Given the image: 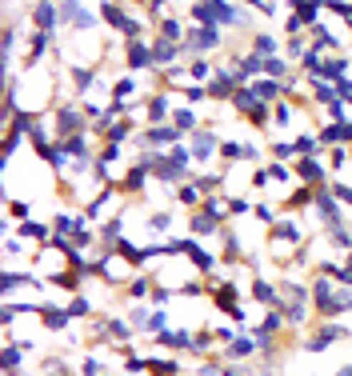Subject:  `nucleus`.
Returning <instances> with one entry per match:
<instances>
[{
    "label": "nucleus",
    "mask_w": 352,
    "mask_h": 376,
    "mask_svg": "<svg viewBox=\"0 0 352 376\" xmlns=\"http://www.w3.org/2000/svg\"><path fill=\"white\" fill-rule=\"evenodd\" d=\"M336 96H341L344 104H352V76H344V81H336Z\"/></svg>",
    "instance_id": "46"
},
{
    "label": "nucleus",
    "mask_w": 352,
    "mask_h": 376,
    "mask_svg": "<svg viewBox=\"0 0 352 376\" xmlns=\"http://www.w3.org/2000/svg\"><path fill=\"white\" fill-rule=\"evenodd\" d=\"M252 204L244 200V196H236V200H228V220H236V216H248Z\"/></svg>",
    "instance_id": "45"
},
{
    "label": "nucleus",
    "mask_w": 352,
    "mask_h": 376,
    "mask_svg": "<svg viewBox=\"0 0 352 376\" xmlns=\"http://www.w3.org/2000/svg\"><path fill=\"white\" fill-rule=\"evenodd\" d=\"M212 332H216V340H221V345H228V340H236V332H232L228 325H212Z\"/></svg>",
    "instance_id": "47"
},
{
    "label": "nucleus",
    "mask_w": 352,
    "mask_h": 376,
    "mask_svg": "<svg viewBox=\"0 0 352 376\" xmlns=\"http://www.w3.org/2000/svg\"><path fill=\"white\" fill-rule=\"evenodd\" d=\"M348 336H352V328L341 325V320H316V325H308V332H304L301 352H328L332 345H341Z\"/></svg>",
    "instance_id": "4"
},
{
    "label": "nucleus",
    "mask_w": 352,
    "mask_h": 376,
    "mask_svg": "<svg viewBox=\"0 0 352 376\" xmlns=\"http://www.w3.org/2000/svg\"><path fill=\"white\" fill-rule=\"evenodd\" d=\"M336 376H352V360H348V365H341V368H336Z\"/></svg>",
    "instance_id": "48"
},
{
    "label": "nucleus",
    "mask_w": 352,
    "mask_h": 376,
    "mask_svg": "<svg viewBox=\"0 0 352 376\" xmlns=\"http://www.w3.org/2000/svg\"><path fill=\"white\" fill-rule=\"evenodd\" d=\"M236 88H241V81H236V72H232L228 64H221V68H216V76L208 81V101H212V104H232Z\"/></svg>",
    "instance_id": "12"
},
{
    "label": "nucleus",
    "mask_w": 352,
    "mask_h": 376,
    "mask_svg": "<svg viewBox=\"0 0 352 376\" xmlns=\"http://www.w3.org/2000/svg\"><path fill=\"white\" fill-rule=\"evenodd\" d=\"M172 124H176V133H181L184 141H188V136L196 133V128H204V124H201V116H196V108H192V104H181V108L172 112Z\"/></svg>",
    "instance_id": "22"
},
{
    "label": "nucleus",
    "mask_w": 352,
    "mask_h": 376,
    "mask_svg": "<svg viewBox=\"0 0 352 376\" xmlns=\"http://www.w3.org/2000/svg\"><path fill=\"white\" fill-rule=\"evenodd\" d=\"M188 84H192L188 61H181V64H172V68L161 72V88H169V92H181V88H188Z\"/></svg>",
    "instance_id": "20"
},
{
    "label": "nucleus",
    "mask_w": 352,
    "mask_h": 376,
    "mask_svg": "<svg viewBox=\"0 0 352 376\" xmlns=\"http://www.w3.org/2000/svg\"><path fill=\"white\" fill-rule=\"evenodd\" d=\"M221 228H224V220L221 216H212V213H204V208H192V216H188V233L192 236H221Z\"/></svg>",
    "instance_id": "15"
},
{
    "label": "nucleus",
    "mask_w": 352,
    "mask_h": 376,
    "mask_svg": "<svg viewBox=\"0 0 352 376\" xmlns=\"http://www.w3.org/2000/svg\"><path fill=\"white\" fill-rule=\"evenodd\" d=\"M152 288H156V280H152V276L132 273V280L124 285V300H149V296H152Z\"/></svg>",
    "instance_id": "26"
},
{
    "label": "nucleus",
    "mask_w": 352,
    "mask_h": 376,
    "mask_svg": "<svg viewBox=\"0 0 352 376\" xmlns=\"http://www.w3.org/2000/svg\"><path fill=\"white\" fill-rule=\"evenodd\" d=\"M12 233L21 236V240H32V244H49L52 240V224H44V220H21Z\"/></svg>",
    "instance_id": "19"
},
{
    "label": "nucleus",
    "mask_w": 352,
    "mask_h": 376,
    "mask_svg": "<svg viewBox=\"0 0 352 376\" xmlns=\"http://www.w3.org/2000/svg\"><path fill=\"white\" fill-rule=\"evenodd\" d=\"M252 213H256V220L264 224V228H272V224L281 220V216H276V208H272L268 200H261V204H252Z\"/></svg>",
    "instance_id": "41"
},
{
    "label": "nucleus",
    "mask_w": 352,
    "mask_h": 376,
    "mask_svg": "<svg viewBox=\"0 0 352 376\" xmlns=\"http://www.w3.org/2000/svg\"><path fill=\"white\" fill-rule=\"evenodd\" d=\"M216 356H221V360H236V365H244V360H256V356H261L256 332H252V328H241V332H236V340H228V345H224Z\"/></svg>",
    "instance_id": "9"
},
{
    "label": "nucleus",
    "mask_w": 352,
    "mask_h": 376,
    "mask_svg": "<svg viewBox=\"0 0 352 376\" xmlns=\"http://www.w3.org/2000/svg\"><path fill=\"white\" fill-rule=\"evenodd\" d=\"M256 96H261L264 104H276V101H284V81H272V76H256V81L248 84Z\"/></svg>",
    "instance_id": "21"
},
{
    "label": "nucleus",
    "mask_w": 352,
    "mask_h": 376,
    "mask_svg": "<svg viewBox=\"0 0 352 376\" xmlns=\"http://www.w3.org/2000/svg\"><path fill=\"white\" fill-rule=\"evenodd\" d=\"M176 104H172V92L169 88H152L144 96V124H169Z\"/></svg>",
    "instance_id": "10"
},
{
    "label": "nucleus",
    "mask_w": 352,
    "mask_h": 376,
    "mask_svg": "<svg viewBox=\"0 0 352 376\" xmlns=\"http://www.w3.org/2000/svg\"><path fill=\"white\" fill-rule=\"evenodd\" d=\"M328 188H332V196H336V200H341L344 208H352V184H348V181L332 176V184H328Z\"/></svg>",
    "instance_id": "40"
},
{
    "label": "nucleus",
    "mask_w": 352,
    "mask_h": 376,
    "mask_svg": "<svg viewBox=\"0 0 352 376\" xmlns=\"http://www.w3.org/2000/svg\"><path fill=\"white\" fill-rule=\"evenodd\" d=\"M312 376H316V372H312Z\"/></svg>",
    "instance_id": "49"
},
{
    "label": "nucleus",
    "mask_w": 352,
    "mask_h": 376,
    "mask_svg": "<svg viewBox=\"0 0 352 376\" xmlns=\"http://www.w3.org/2000/svg\"><path fill=\"white\" fill-rule=\"evenodd\" d=\"M204 213H212V216H221V220H228V200H224V193H212V196H204V204H201Z\"/></svg>",
    "instance_id": "38"
},
{
    "label": "nucleus",
    "mask_w": 352,
    "mask_h": 376,
    "mask_svg": "<svg viewBox=\"0 0 352 376\" xmlns=\"http://www.w3.org/2000/svg\"><path fill=\"white\" fill-rule=\"evenodd\" d=\"M104 368H109V365H104V356H101V352H84V356H81V365H76V376H109Z\"/></svg>",
    "instance_id": "33"
},
{
    "label": "nucleus",
    "mask_w": 352,
    "mask_h": 376,
    "mask_svg": "<svg viewBox=\"0 0 352 376\" xmlns=\"http://www.w3.org/2000/svg\"><path fill=\"white\" fill-rule=\"evenodd\" d=\"M64 308L72 313V320H92V296H84V293H76Z\"/></svg>",
    "instance_id": "36"
},
{
    "label": "nucleus",
    "mask_w": 352,
    "mask_h": 376,
    "mask_svg": "<svg viewBox=\"0 0 352 376\" xmlns=\"http://www.w3.org/2000/svg\"><path fill=\"white\" fill-rule=\"evenodd\" d=\"M301 244H308V236H304V228L296 224V216H281V220L268 228V256L281 260V265H288V256L296 253Z\"/></svg>",
    "instance_id": "1"
},
{
    "label": "nucleus",
    "mask_w": 352,
    "mask_h": 376,
    "mask_svg": "<svg viewBox=\"0 0 352 376\" xmlns=\"http://www.w3.org/2000/svg\"><path fill=\"white\" fill-rule=\"evenodd\" d=\"M332 280H341V285H352V253H344V260L336 265V273H332Z\"/></svg>",
    "instance_id": "43"
},
{
    "label": "nucleus",
    "mask_w": 352,
    "mask_h": 376,
    "mask_svg": "<svg viewBox=\"0 0 352 376\" xmlns=\"http://www.w3.org/2000/svg\"><path fill=\"white\" fill-rule=\"evenodd\" d=\"M144 12H149L152 21H164V12H169V0H144Z\"/></svg>",
    "instance_id": "44"
},
{
    "label": "nucleus",
    "mask_w": 352,
    "mask_h": 376,
    "mask_svg": "<svg viewBox=\"0 0 352 376\" xmlns=\"http://www.w3.org/2000/svg\"><path fill=\"white\" fill-rule=\"evenodd\" d=\"M308 213L321 220V228H336V224H344V204L332 196L328 184H324V188H316V200H312Z\"/></svg>",
    "instance_id": "6"
},
{
    "label": "nucleus",
    "mask_w": 352,
    "mask_h": 376,
    "mask_svg": "<svg viewBox=\"0 0 352 376\" xmlns=\"http://www.w3.org/2000/svg\"><path fill=\"white\" fill-rule=\"evenodd\" d=\"M156 348H169V352H192V332L188 328H164L156 336Z\"/></svg>",
    "instance_id": "17"
},
{
    "label": "nucleus",
    "mask_w": 352,
    "mask_h": 376,
    "mask_svg": "<svg viewBox=\"0 0 352 376\" xmlns=\"http://www.w3.org/2000/svg\"><path fill=\"white\" fill-rule=\"evenodd\" d=\"M296 121V104L292 101H276L272 104V128H292Z\"/></svg>",
    "instance_id": "31"
},
{
    "label": "nucleus",
    "mask_w": 352,
    "mask_h": 376,
    "mask_svg": "<svg viewBox=\"0 0 352 376\" xmlns=\"http://www.w3.org/2000/svg\"><path fill=\"white\" fill-rule=\"evenodd\" d=\"M149 376H184V365L181 360H169V356H152Z\"/></svg>",
    "instance_id": "30"
},
{
    "label": "nucleus",
    "mask_w": 352,
    "mask_h": 376,
    "mask_svg": "<svg viewBox=\"0 0 352 376\" xmlns=\"http://www.w3.org/2000/svg\"><path fill=\"white\" fill-rule=\"evenodd\" d=\"M176 244V256H184L192 268L201 276H216L224 268V260H221V253H212V248H204L201 244V236H184V240H172Z\"/></svg>",
    "instance_id": "3"
},
{
    "label": "nucleus",
    "mask_w": 352,
    "mask_h": 376,
    "mask_svg": "<svg viewBox=\"0 0 352 376\" xmlns=\"http://www.w3.org/2000/svg\"><path fill=\"white\" fill-rule=\"evenodd\" d=\"M308 49H312V36H288V41H284V56L296 61V64L304 61V52H308Z\"/></svg>",
    "instance_id": "35"
},
{
    "label": "nucleus",
    "mask_w": 352,
    "mask_h": 376,
    "mask_svg": "<svg viewBox=\"0 0 352 376\" xmlns=\"http://www.w3.org/2000/svg\"><path fill=\"white\" fill-rule=\"evenodd\" d=\"M221 164H244V144L241 141H221Z\"/></svg>",
    "instance_id": "37"
},
{
    "label": "nucleus",
    "mask_w": 352,
    "mask_h": 376,
    "mask_svg": "<svg viewBox=\"0 0 352 376\" xmlns=\"http://www.w3.org/2000/svg\"><path fill=\"white\" fill-rule=\"evenodd\" d=\"M172 200L181 204V208H201L204 193H201V184H196V176H192L188 184H176V188H172Z\"/></svg>",
    "instance_id": "24"
},
{
    "label": "nucleus",
    "mask_w": 352,
    "mask_h": 376,
    "mask_svg": "<svg viewBox=\"0 0 352 376\" xmlns=\"http://www.w3.org/2000/svg\"><path fill=\"white\" fill-rule=\"evenodd\" d=\"M264 76H272V81H288V76H296V64L288 61V56H268L264 61Z\"/></svg>",
    "instance_id": "27"
},
{
    "label": "nucleus",
    "mask_w": 352,
    "mask_h": 376,
    "mask_svg": "<svg viewBox=\"0 0 352 376\" xmlns=\"http://www.w3.org/2000/svg\"><path fill=\"white\" fill-rule=\"evenodd\" d=\"M268 156H276V161H284V164H296L301 148H296V141H272L268 144Z\"/></svg>",
    "instance_id": "34"
},
{
    "label": "nucleus",
    "mask_w": 352,
    "mask_h": 376,
    "mask_svg": "<svg viewBox=\"0 0 352 376\" xmlns=\"http://www.w3.org/2000/svg\"><path fill=\"white\" fill-rule=\"evenodd\" d=\"M181 56H184V44H172V41H164V36H152V64H156V72L181 64Z\"/></svg>",
    "instance_id": "14"
},
{
    "label": "nucleus",
    "mask_w": 352,
    "mask_h": 376,
    "mask_svg": "<svg viewBox=\"0 0 352 376\" xmlns=\"http://www.w3.org/2000/svg\"><path fill=\"white\" fill-rule=\"evenodd\" d=\"M121 56H124V72H156V64H152V36L124 41Z\"/></svg>",
    "instance_id": "8"
},
{
    "label": "nucleus",
    "mask_w": 352,
    "mask_h": 376,
    "mask_svg": "<svg viewBox=\"0 0 352 376\" xmlns=\"http://www.w3.org/2000/svg\"><path fill=\"white\" fill-rule=\"evenodd\" d=\"M228 44L224 29H212V24H196L184 36V56H208V52H221Z\"/></svg>",
    "instance_id": "5"
},
{
    "label": "nucleus",
    "mask_w": 352,
    "mask_h": 376,
    "mask_svg": "<svg viewBox=\"0 0 352 376\" xmlns=\"http://www.w3.org/2000/svg\"><path fill=\"white\" fill-rule=\"evenodd\" d=\"M181 96H184V104H192V108H196V104L208 101V84H196V81H192L188 88H181Z\"/></svg>",
    "instance_id": "39"
},
{
    "label": "nucleus",
    "mask_w": 352,
    "mask_h": 376,
    "mask_svg": "<svg viewBox=\"0 0 352 376\" xmlns=\"http://www.w3.org/2000/svg\"><path fill=\"white\" fill-rule=\"evenodd\" d=\"M52 128H56V141H69V136L92 133V121L81 101H56L52 104Z\"/></svg>",
    "instance_id": "2"
},
{
    "label": "nucleus",
    "mask_w": 352,
    "mask_h": 376,
    "mask_svg": "<svg viewBox=\"0 0 352 376\" xmlns=\"http://www.w3.org/2000/svg\"><path fill=\"white\" fill-rule=\"evenodd\" d=\"M216 68H221V64H212L208 56H192V61H188V76L196 84H208L212 76H216Z\"/></svg>",
    "instance_id": "29"
},
{
    "label": "nucleus",
    "mask_w": 352,
    "mask_h": 376,
    "mask_svg": "<svg viewBox=\"0 0 352 376\" xmlns=\"http://www.w3.org/2000/svg\"><path fill=\"white\" fill-rule=\"evenodd\" d=\"M188 148H192V164H212L221 156V128H196L188 136Z\"/></svg>",
    "instance_id": "7"
},
{
    "label": "nucleus",
    "mask_w": 352,
    "mask_h": 376,
    "mask_svg": "<svg viewBox=\"0 0 352 376\" xmlns=\"http://www.w3.org/2000/svg\"><path fill=\"white\" fill-rule=\"evenodd\" d=\"M248 296L256 300V305H268V308H276L281 305V285H272L268 276H256L248 285Z\"/></svg>",
    "instance_id": "16"
},
{
    "label": "nucleus",
    "mask_w": 352,
    "mask_h": 376,
    "mask_svg": "<svg viewBox=\"0 0 352 376\" xmlns=\"http://www.w3.org/2000/svg\"><path fill=\"white\" fill-rule=\"evenodd\" d=\"M248 49H252V52H261V56H281V52H284V44L276 41V32L256 29V32L248 36Z\"/></svg>",
    "instance_id": "18"
},
{
    "label": "nucleus",
    "mask_w": 352,
    "mask_h": 376,
    "mask_svg": "<svg viewBox=\"0 0 352 376\" xmlns=\"http://www.w3.org/2000/svg\"><path fill=\"white\" fill-rule=\"evenodd\" d=\"M144 228H149V236H169V233H172V213H169V208H161V213H149Z\"/></svg>",
    "instance_id": "32"
},
{
    "label": "nucleus",
    "mask_w": 352,
    "mask_h": 376,
    "mask_svg": "<svg viewBox=\"0 0 352 376\" xmlns=\"http://www.w3.org/2000/svg\"><path fill=\"white\" fill-rule=\"evenodd\" d=\"M41 325L49 328V332H64V328L72 325V313L64 305H44V313H41Z\"/></svg>",
    "instance_id": "23"
},
{
    "label": "nucleus",
    "mask_w": 352,
    "mask_h": 376,
    "mask_svg": "<svg viewBox=\"0 0 352 376\" xmlns=\"http://www.w3.org/2000/svg\"><path fill=\"white\" fill-rule=\"evenodd\" d=\"M24 356H29V348H24V345H16L12 336H4V376H16V372H21Z\"/></svg>",
    "instance_id": "25"
},
{
    "label": "nucleus",
    "mask_w": 352,
    "mask_h": 376,
    "mask_svg": "<svg viewBox=\"0 0 352 376\" xmlns=\"http://www.w3.org/2000/svg\"><path fill=\"white\" fill-rule=\"evenodd\" d=\"M304 29H308V24H304L301 12H288V16H284V36H301Z\"/></svg>",
    "instance_id": "42"
},
{
    "label": "nucleus",
    "mask_w": 352,
    "mask_h": 376,
    "mask_svg": "<svg viewBox=\"0 0 352 376\" xmlns=\"http://www.w3.org/2000/svg\"><path fill=\"white\" fill-rule=\"evenodd\" d=\"M156 36H164V41H172V44H184L188 29L181 24V16H164V21H156Z\"/></svg>",
    "instance_id": "28"
},
{
    "label": "nucleus",
    "mask_w": 352,
    "mask_h": 376,
    "mask_svg": "<svg viewBox=\"0 0 352 376\" xmlns=\"http://www.w3.org/2000/svg\"><path fill=\"white\" fill-rule=\"evenodd\" d=\"M292 168H296V181H301V184H312V188L332 184V176H328L332 168L321 161V156H296V164H292Z\"/></svg>",
    "instance_id": "11"
},
{
    "label": "nucleus",
    "mask_w": 352,
    "mask_h": 376,
    "mask_svg": "<svg viewBox=\"0 0 352 376\" xmlns=\"http://www.w3.org/2000/svg\"><path fill=\"white\" fill-rule=\"evenodd\" d=\"M152 173L149 168H141V164H129L121 176H116V188H121L124 196H144V188H149Z\"/></svg>",
    "instance_id": "13"
}]
</instances>
